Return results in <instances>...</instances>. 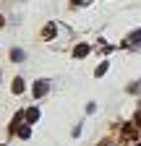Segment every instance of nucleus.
<instances>
[{
  "label": "nucleus",
  "mask_w": 141,
  "mask_h": 146,
  "mask_svg": "<svg viewBox=\"0 0 141 146\" xmlns=\"http://www.w3.org/2000/svg\"><path fill=\"white\" fill-rule=\"evenodd\" d=\"M47 91H50V84H47V81H39L37 86L31 89V94H34V99H39V97H45V94H47Z\"/></svg>",
  "instance_id": "1"
},
{
  "label": "nucleus",
  "mask_w": 141,
  "mask_h": 146,
  "mask_svg": "<svg viewBox=\"0 0 141 146\" xmlns=\"http://www.w3.org/2000/svg\"><path fill=\"white\" fill-rule=\"evenodd\" d=\"M123 136H126V138H136L138 136V125H126V128H123Z\"/></svg>",
  "instance_id": "2"
},
{
  "label": "nucleus",
  "mask_w": 141,
  "mask_h": 146,
  "mask_svg": "<svg viewBox=\"0 0 141 146\" xmlns=\"http://www.w3.org/2000/svg\"><path fill=\"white\" fill-rule=\"evenodd\" d=\"M26 120H29V123H37V120H39V110H37V107H29V110H26Z\"/></svg>",
  "instance_id": "3"
},
{
  "label": "nucleus",
  "mask_w": 141,
  "mask_h": 146,
  "mask_svg": "<svg viewBox=\"0 0 141 146\" xmlns=\"http://www.w3.org/2000/svg\"><path fill=\"white\" fill-rule=\"evenodd\" d=\"M73 55H76V58H86V55H89V44H78L73 50Z\"/></svg>",
  "instance_id": "4"
},
{
  "label": "nucleus",
  "mask_w": 141,
  "mask_h": 146,
  "mask_svg": "<svg viewBox=\"0 0 141 146\" xmlns=\"http://www.w3.org/2000/svg\"><path fill=\"white\" fill-rule=\"evenodd\" d=\"M42 36H45V39H50V36H55V24H47V26L42 29Z\"/></svg>",
  "instance_id": "5"
},
{
  "label": "nucleus",
  "mask_w": 141,
  "mask_h": 146,
  "mask_svg": "<svg viewBox=\"0 0 141 146\" xmlns=\"http://www.w3.org/2000/svg\"><path fill=\"white\" fill-rule=\"evenodd\" d=\"M128 44H141V31H133L128 36Z\"/></svg>",
  "instance_id": "6"
},
{
  "label": "nucleus",
  "mask_w": 141,
  "mask_h": 146,
  "mask_svg": "<svg viewBox=\"0 0 141 146\" xmlns=\"http://www.w3.org/2000/svg\"><path fill=\"white\" fill-rule=\"evenodd\" d=\"M21 91H24V81L16 78V81H13V94H21Z\"/></svg>",
  "instance_id": "7"
},
{
  "label": "nucleus",
  "mask_w": 141,
  "mask_h": 146,
  "mask_svg": "<svg viewBox=\"0 0 141 146\" xmlns=\"http://www.w3.org/2000/svg\"><path fill=\"white\" fill-rule=\"evenodd\" d=\"M19 136H21V138H29V136H31V128H29V125L19 128Z\"/></svg>",
  "instance_id": "8"
},
{
  "label": "nucleus",
  "mask_w": 141,
  "mask_h": 146,
  "mask_svg": "<svg viewBox=\"0 0 141 146\" xmlns=\"http://www.w3.org/2000/svg\"><path fill=\"white\" fill-rule=\"evenodd\" d=\"M11 58L13 60H24V50H11Z\"/></svg>",
  "instance_id": "9"
},
{
  "label": "nucleus",
  "mask_w": 141,
  "mask_h": 146,
  "mask_svg": "<svg viewBox=\"0 0 141 146\" xmlns=\"http://www.w3.org/2000/svg\"><path fill=\"white\" fill-rule=\"evenodd\" d=\"M104 73H107V63H102V65L97 68V76H104Z\"/></svg>",
  "instance_id": "10"
},
{
  "label": "nucleus",
  "mask_w": 141,
  "mask_h": 146,
  "mask_svg": "<svg viewBox=\"0 0 141 146\" xmlns=\"http://www.w3.org/2000/svg\"><path fill=\"white\" fill-rule=\"evenodd\" d=\"M136 125L141 128V112H136Z\"/></svg>",
  "instance_id": "11"
},
{
  "label": "nucleus",
  "mask_w": 141,
  "mask_h": 146,
  "mask_svg": "<svg viewBox=\"0 0 141 146\" xmlns=\"http://www.w3.org/2000/svg\"><path fill=\"white\" fill-rule=\"evenodd\" d=\"M70 3H73V5H78V3H84V0H70Z\"/></svg>",
  "instance_id": "12"
},
{
  "label": "nucleus",
  "mask_w": 141,
  "mask_h": 146,
  "mask_svg": "<svg viewBox=\"0 0 141 146\" xmlns=\"http://www.w3.org/2000/svg\"><path fill=\"white\" fill-rule=\"evenodd\" d=\"M99 146H112V143H110V141H104V143H99Z\"/></svg>",
  "instance_id": "13"
},
{
  "label": "nucleus",
  "mask_w": 141,
  "mask_h": 146,
  "mask_svg": "<svg viewBox=\"0 0 141 146\" xmlns=\"http://www.w3.org/2000/svg\"><path fill=\"white\" fill-rule=\"evenodd\" d=\"M3 24H5V18H3V16H0V26H3Z\"/></svg>",
  "instance_id": "14"
}]
</instances>
